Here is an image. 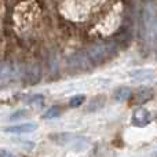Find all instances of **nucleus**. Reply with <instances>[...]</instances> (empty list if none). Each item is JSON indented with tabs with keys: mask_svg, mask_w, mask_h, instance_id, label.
<instances>
[{
	"mask_svg": "<svg viewBox=\"0 0 157 157\" xmlns=\"http://www.w3.org/2000/svg\"><path fill=\"white\" fill-rule=\"evenodd\" d=\"M144 32L150 41L157 40V18L150 7H146L144 11Z\"/></svg>",
	"mask_w": 157,
	"mask_h": 157,
	"instance_id": "f257e3e1",
	"label": "nucleus"
},
{
	"mask_svg": "<svg viewBox=\"0 0 157 157\" xmlns=\"http://www.w3.org/2000/svg\"><path fill=\"white\" fill-rule=\"evenodd\" d=\"M114 54H116V48L113 44H105V46L94 47L91 51V58L95 62H103L112 58Z\"/></svg>",
	"mask_w": 157,
	"mask_h": 157,
	"instance_id": "f03ea898",
	"label": "nucleus"
},
{
	"mask_svg": "<svg viewBox=\"0 0 157 157\" xmlns=\"http://www.w3.org/2000/svg\"><path fill=\"white\" fill-rule=\"evenodd\" d=\"M150 121H152L150 112H147L144 108H138L131 117V124L135 125V127H146Z\"/></svg>",
	"mask_w": 157,
	"mask_h": 157,
	"instance_id": "7ed1b4c3",
	"label": "nucleus"
},
{
	"mask_svg": "<svg viewBox=\"0 0 157 157\" xmlns=\"http://www.w3.org/2000/svg\"><path fill=\"white\" fill-rule=\"evenodd\" d=\"M36 130H37V125H36L35 123H21V124H15V125L7 127L6 128V132L22 135V134H30Z\"/></svg>",
	"mask_w": 157,
	"mask_h": 157,
	"instance_id": "20e7f679",
	"label": "nucleus"
},
{
	"mask_svg": "<svg viewBox=\"0 0 157 157\" xmlns=\"http://www.w3.org/2000/svg\"><path fill=\"white\" fill-rule=\"evenodd\" d=\"M153 97V91L149 87H139L135 92H134V102L142 105V103L147 102L149 99H152Z\"/></svg>",
	"mask_w": 157,
	"mask_h": 157,
	"instance_id": "39448f33",
	"label": "nucleus"
},
{
	"mask_svg": "<svg viewBox=\"0 0 157 157\" xmlns=\"http://www.w3.org/2000/svg\"><path fill=\"white\" fill-rule=\"evenodd\" d=\"M130 97H131V90L128 88V87H119V88H116L113 92V99L119 103L128 101Z\"/></svg>",
	"mask_w": 157,
	"mask_h": 157,
	"instance_id": "423d86ee",
	"label": "nucleus"
},
{
	"mask_svg": "<svg viewBox=\"0 0 157 157\" xmlns=\"http://www.w3.org/2000/svg\"><path fill=\"white\" fill-rule=\"evenodd\" d=\"M130 76L136 80H147V78L153 77V72L150 69H135L130 73Z\"/></svg>",
	"mask_w": 157,
	"mask_h": 157,
	"instance_id": "0eeeda50",
	"label": "nucleus"
},
{
	"mask_svg": "<svg viewBox=\"0 0 157 157\" xmlns=\"http://www.w3.org/2000/svg\"><path fill=\"white\" fill-rule=\"evenodd\" d=\"M105 105V97H95L91 99V102L87 106V112H97L103 108Z\"/></svg>",
	"mask_w": 157,
	"mask_h": 157,
	"instance_id": "6e6552de",
	"label": "nucleus"
},
{
	"mask_svg": "<svg viewBox=\"0 0 157 157\" xmlns=\"http://www.w3.org/2000/svg\"><path fill=\"white\" fill-rule=\"evenodd\" d=\"M59 114H61V109L58 108V106H51V108L47 109L46 113L43 114V119H44V120L55 119V117H58Z\"/></svg>",
	"mask_w": 157,
	"mask_h": 157,
	"instance_id": "1a4fd4ad",
	"label": "nucleus"
},
{
	"mask_svg": "<svg viewBox=\"0 0 157 157\" xmlns=\"http://www.w3.org/2000/svg\"><path fill=\"white\" fill-rule=\"evenodd\" d=\"M84 102H86V97H84V95H75V97H72L71 99H69V106H71V108H78V106H81Z\"/></svg>",
	"mask_w": 157,
	"mask_h": 157,
	"instance_id": "9d476101",
	"label": "nucleus"
},
{
	"mask_svg": "<svg viewBox=\"0 0 157 157\" xmlns=\"http://www.w3.org/2000/svg\"><path fill=\"white\" fill-rule=\"evenodd\" d=\"M25 114H26V110H17L15 113L13 114V116H10V120H11V121H14V120H18V119H21V117H24Z\"/></svg>",
	"mask_w": 157,
	"mask_h": 157,
	"instance_id": "9b49d317",
	"label": "nucleus"
},
{
	"mask_svg": "<svg viewBox=\"0 0 157 157\" xmlns=\"http://www.w3.org/2000/svg\"><path fill=\"white\" fill-rule=\"evenodd\" d=\"M43 95H33V97L29 98V101L28 102L29 103H36V102H43Z\"/></svg>",
	"mask_w": 157,
	"mask_h": 157,
	"instance_id": "f8f14e48",
	"label": "nucleus"
},
{
	"mask_svg": "<svg viewBox=\"0 0 157 157\" xmlns=\"http://www.w3.org/2000/svg\"><path fill=\"white\" fill-rule=\"evenodd\" d=\"M13 153L11 152H7V150H0V157H11Z\"/></svg>",
	"mask_w": 157,
	"mask_h": 157,
	"instance_id": "ddd939ff",
	"label": "nucleus"
}]
</instances>
